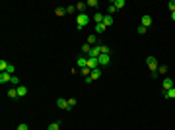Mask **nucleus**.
I'll return each mask as SVG.
<instances>
[{
  "instance_id": "nucleus-23",
  "label": "nucleus",
  "mask_w": 175,
  "mask_h": 130,
  "mask_svg": "<svg viewBox=\"0 0 175 130\" xmlns=\"http://www.w3.org/2000/svg\"><path fill=\"white\" fill-rule=\"evenodd\" d=\"M95 41H97V37H95V35H89V37H88V45L95 47Z\"/></svg>"
},
{
  "instance_id": "nucleus-17",
  "label": "nucleus",
  "mask_w": 175,
  "mask_h": 130,
  "mask_svg": "<svg viewBox=\"0 0 175 130\" xmlns=\"http://www.w3.org/2000/svg\"><path fill=\"white\" fill-rule=\"evenodd\" d=\"M103 18H105V14H99V12H97V14L93 16V22H95V23H103Z\"/></svg>"
},
{
  "instance_id": "nucleus-29",
  "label": "nucleus",
  "mask_w": 175,
  "mask_h": 130,
  "mask_svg": "<svg viewBox=\"0 0 175 130\" xmlns=\"http://www.w3.org/2000/svg\"><path fill=\"white\" fill-rule=\"evenodd\" d=\"M10 84H16V86H22V84H20V78L18 76H12V82Z\"/></svg>"
},
{
  "instance_id": "nucleus-5",
  "label": "nucleus",
  "mask_w": 175,
  "mask_h": 130,
  "mask_svg": "<svg viewBox=\"0 0 175 130\" xmlns=\"http://www.w3.org/2000/svg\"><path fill=\"white\" fill-rule=\"evenodd\" d=\"M97 60H99V66H107L111 62V56H109V54H99Z\"/></svg>"
},
{
  "instance_id": "nucleus-16",
  "label": "nucleus",
  "mask_w": 175,
  "mask_h": 130,
  "mask_svg": "<svg viewBox=\"0 0 175 130\" xmlns=\"http://www.w3.org/2000/svg\"><path fill=\"white\" fill-rule=\"evenodd\" d=\"M164 97H167V99H175V87H171L169 91H164Z\"/></svg>"
},
{
  "instance_id": "nucleus-10",
  "label": "nucleus",
  "mask_w": 175,
  "mask_h": 130,
  "mask_svg": "<svg viewBox=\"0 0 175 130\" xmlns=\"http://www.w3.org/2000/svg\"><path fill=\"white\" fill-rule=\"evenodd\" d=\"M142 25L144 27H150V25H152V16H148V14L142 16Z\"/></svg>"
},
{
  "instance_id": "nucleus-32",
  "label": "nucleus",
  "mask_w": 175,
  "mask_h": 130,
  "mask_svg": "<svg viewBox=\"0 0 175 130\" xmlns=\"http://www.w3.org/2000/svg\"><path fill=\"white\" fill-rule=\"evenodd\" d=\"M115 12H117V8H115V6H113V4H111L109 8H107V14H109V16H111V14H115Z\"/></svg>"
},
{
  "instance_id": "nucleus-1",
  "label": "nucleus",
  "mask_w": 175,
  "mask_h": 130,
  "mask_svg": "<svg viewBox=\"0 0 175 130\" xmlns=\"http://www.w3.org/2000/svg\"><path fill=\"white\" fill-rule=\"evenodd\" d=\"M88 23H89V16H88V14H80V16L76 18V27H78V29L86 27Z\"/></svg>"
},
{
  "instance_id": "nucleus-18",
  "label": "nucleus",
  "mask_w": 175,
  "mask_h": 130,
  "mask_svg": "<svg viewBox=\"0 0 175 130\" xmlns=\"http://www.w3.org/2000/svg\"><path fill=\"white\" fill-rule=\"evenodd\" d=\"M117 10H121V8H125V0H115V2H111Z\"/></svg>"
},
{
  "instance_id": "nucleus-26",
  "label": "nucleus",
  "mask_w": 175,
  "mask_h": 130,
  "mask_svg": "<svg viewBox=\"0 0 175 130\" xmlns=\"http://www.w3.org/2000/svg\"><path fill=\"white\" fill-rule=\"evenodd\" d=\"M88 4V8H97L99 4H97V0H89V2H86Z\"/></svg>"
},
{
  "instance_id": "nucleus-24",
  "label": "nucleus",
  "mask_w": 175,
  "mask_h": 130,
  "mask_svg": "<svg viewBox=\"0 0 175 130\" xmlns=\"http://www.w3.org/2000/svg\"><path fill=\"white\" fill-rule=\"evenodd\" d=\"M55 14H56V16H64V14H66V8H62V6H58V8L55 10Z\"/></svg>"
},
{
  "instance_id": "nucleus-7",
  "label": "nucleus",
  "mask_w": 175,
  "mask_h": 130,
  "mask_svg": "<svg viewBox=\"0 0 175 130\" xmlns=\"http://www.w3.org/2000/svg\"><path fill=\"white\" fill-rule=\"evenodd\" d=\"M8 82H12V74H8V72H0V84H8Z\"/></svg>"
},
{
  "instance_id": "nucleus-6",
  "label": "nucleus",
  "mask_w": 175,
  "mask_h": 130,
  "mask_svg": "<svg viewBox=\"0 0 175 130\" xmlns=\"http://www.w3.org/2000/svg\"><path fill=\"white\" fill-rule=\"evenodd\" d=\"M56 107H58V109H66V111H68V99L58 97V99H56Z\"/></svg>"
},
{
  "instance_id": "nucleus-31",
  "label": "nucleus",
  "mask_w": 175,
  "mask_h": 130,
  "mask_svg": "<svg viewBox=\"0 0 175 130\" xmlns=\"http://www.w3.org/2000/svg\"><path fill=\"white\" fill-rule=\"evenodd\" d=\"M76 107V99H68V109Z\"/></svg>"
},
{
  "instance_id": "nucleus-22",
  "label": "nucleus",
  "mask_w": 175,
  "mask_h": 130,
  "mask_svg": "<svg viewBox=\"0 0 175 130\" xmlns=\"http://www.w3.org/2000/svg\"><path fill=\"white\" fill-rule=\"evenodd\" d=\"M82 53H86V56H88V54H89V53H91V45H82Z\"/></svg>"
},
{
  "instance_id": "nucleus-20",
  "label": "nucleus",
  "mask_w": 175,
  "mask_h": 130,
  "mask_svg": "<svg viewBox=\"0 0 175 130\" xmlns=\"http://www.w3.org/2000/svg\"><path fill=\"white\" fill-rule=\"evenodd\" d=\"M8 97L10 99H18V89H16V87H12L10 91H8Z\"/></svg>"
},
{
  "instance_id": "nucleus-35",
  "label": "nucleus",
  "mask_w": 175,
  "mask_h": 130,
  "mask_svg": "<svg viewBox=\"0 0 175 130\" xmlns=\"http://www.w3.org/2000/svg\"><path fill=\"white\" fill-rule=\"evenodd\" d=\"M18 130H29V126H27V124H25V122H22V124H20V126H18Z\"/></svg>"
},
{
  "instance_id": "nucleus-14",
  "label": "nucleus",
  "mask_w": 175,
  "mask_h": 130,
  "mask_svg": "<svg viewBox=\"0 0 175 130\" xmlns=\"http://www.w3.org/2000/svg\"><path fill=\"white\" fill-rule=\"evenodd\" d=\"M86 8H88L86 2H78V4H76V10L80 12V14H86Z\"/></svg>"
},
{
  "instance_id": "nucleus-21",
  "label": "nucleus",
  "mask_w": 175,
  "mask_h": 130,
  "mask_svg": "<svg viewBox=\"0 0 175 130\" xmlns=\"http://www.w3.org/2000/svg\"><path fill=\"white\" fill-rule=\"evenodd\" d=\"M105 29H107V27H105L103 23H95V33H103Z\"/></svg>"
},
{
  "instance_id": "nucleus-30",
  "label": "nucleus",
  "mask_w": 175,
  "mask_h": 130,
  "mask_svg": "<svg viewBox=\"0 0 175 130\" xmlns=\"http://www.w3.org/2000/svg\"><path fill=\"white\" fill-rule=\"evenodd\" d=\"M72 12H76V4L74 6H66V14H72Z\"/></svg>"
},
{
  "instance_id": "nucleus-34",
  "label": "nucleus",
  "mask_w": 175,
  "mask_h": 130,
  "mask_svg": "<svg viewBox=\"0 0 175 130\" xmlns=\"http://www.w3.org/2000/svg\"><path fill=\"white\" fill-rule=\"evenodd\" d=\"M146 31H148V27H144V25H140V27H138V33H140V35H144Z\"/></svg>"
},
{
  "instance_id": "nucleus-11",
  "label": "nucleus",
  "mask_w": 175,
  "mask_h": 130,
  "mask_svg": "<svg viewBox=\"0 0 175 130\" xmlns=\"http://www.w3.org/2000/svg\"><path fill=\"white\" fill-rule=\"evenodd\" d=\"M16 89H18V97H25L27 95V87L25 86H18Z\"/></svg>"
},
{
  "instance_id": "nucleus-3",
  "label": "nucleus",
  "mask_w": 175,
  "mask_h": 130,
  "mask_svg": "<svg viewBox=\"0 0 175 130\" xmlns=\"http://www.w3.org/2000/svg\"><path fill=\"white\" fill-rule=\"evenodd\" d=\"M99 54H101V45H95L91 47V53L88 54V58H99Z\"/></svg>"
},
{
  "instance_id": "nucleus-9",
  "label": "nucleus",
  "mask_w": 175,
  "mask_h": 130,
  "mask_svg": "<svg viewBox=\"0 0 175 130\" xmlns=\"http://www.w3.org/2000/svg\"><path fill=\"white\" fill-rule=\"evenodd\" d=\"M76 64L80 66V68H88V56H80L76 60Z\"/></svg>"
},
{
  "instance_id": "nucleus-8",
  "label": "nucleus",
  "mask_w": 175,
  "mask_h": 130,
  "mask_svg": "<svg viewBox=\"0 0 175 130\" xmlns=\"http://www.w3.org/2000/svg\"><path fill=\"white\" fill-rule=\"evenodd\" d=\"M97 66H99L97 58H88V68H89V70H95Z\"/></svg>"
},
{
  "instance_id": "nucleus-27",
  "label": "nucleus",
  "mask_w": 175,
  "mask_h": 130,
  "mask_svg": "<svg viewBox=\"0 0 175 130\" xmlns=\"http://www.w3.org/2000/svg\"><path fill=\"white\" fill-rule=\"evenodd\" d=\"M158 70H160V74H167V66H165V64L158 66Z\"/></svg>"
},
{
  "instance_id": "nucleus-25",
  "label": "nucleus",
  "mask_w": 175,
  "mask_h": 130,
  "mask_svg": "<svg viewBox=\"0 0 175 130\" xmlns=\"http://www.w3.org/2000/svg\"><path fill=\"white\" fill-rule=\"evenodd\" d=\"M167 8H169V12L173 14L175 12V0H169V2H167Z\"/></svg>"
},
{
  "instance_id": "nucleus-28",
  "label": "nucleus",
  "mask_w": 175,
  "mask_h": 130,
  "mask_svg": "<svg viewBox=\"0 0 175 130\" xmlns=\"http://www.w3.org/2000/svg\"><path fill=\"white\" fill-rule=\"evenodd\" d=\"M101 54H109V47L107 45H101Z\"/></svg>"
},
{
  "instance_id": "nucleus-13",
  "label": "nucleus",
  "mask_w": 175,
  "mask_h": 130,
  "mask_svg": "<svg viewBox=\"0 0 175 130\" xmlns=\"http://www.w3.org/2000/svg\"><path fill=\"white\" fill-rule=\"evenodd\" d=\"M89 78H91V82H93V80H99V78H101V70H99V68H95V70H91V74H89Z\"/></svg>"
},
{
  "instance_id": "nucleus-4",
  "label": "nucleus",
  "mask_w": 175,
  "mask_h": 130,
  "mask_svg": "<svg viewBox=\"0 0 175 130\" xmlns=\"http://www.w3.org/2000/svg\"><path fill=\"white\" fill-rule=\"evenodd\" d=\"M162 87H164V91H169L171 87H175V84H173V80L171 78H165L164 82H162Z\"/></svg>"
},
{
  "instance_id": "nucleus-12",
  "label": "nucleus",
  "mask_w": 175,
  "mask_h": 130,
  "mask_svg": "<svg viewBox=\"0 0 175 130\" xmlns=\"http://www.w3.org/2000/svg\"><path fill=\"white\" fill-rule=\"evenodd\" d=\"M103 25H105V27H111V25H113V16L105 14V18H103Z\"/></svg>"
},
{
  "instance_id": "nucleus-15",
  "label": "nucleus",
  "mask_w": 175,
  "mask_h": 130,
  "mask_svg": "<svg viewBox=\"0 0 175 130\" xmlns=\"http://www.w3.org/2000/svg\"><path fill=\"white\" fill-rule=\"evenodd\" d=\"M47 130H60V120H56V122H51V124L47 126Z\"/></svg>"
},
{
  "instance_id": "nucleus-19",
  "label": "nucleus",
  "mask_w": 175,
  "mask_h": 130,
  "mask_svg": "<svg viewBox=\"0 0 175 130\" xmlns=\"http://www.w3.org/2000/svg\"><path fill=\"white\" fill-rule=\"evenodd\" d=\"M8 66H10V62H6V60L2 58V60H0V72H6V70H8Z\"/></svg>"
},
{
  "instance_id": "nucleus-36",
  "label": "nucleus",
  "mask_w": 175,
  "mask_h": 130,
  "mask_svg": "<svg viewBox=\"0 0 175 130\" xmlns=\"http://www.w3.org/2000/svg\"><path fill=\"white\" fill-rule=\"evenodd\" d=\"M171 20H173V22H175V12H173V14H171Z\"/></svg>"
},
{
  "instance_id": "nucleus-2",
  "label": "nucleus",
  "mask_w": 175,
  "mask_h": 130,
  "mask_svg": "<svg viewBox=\"0 0 175 130\" xmlns=\"http://www.w3.org/2000/svg\"><path fill=\"white\" fill-rule=\"evenodd\" d=\"M146 64H148V68H150L152 72H158V58H156V56H148V58H146Z\"/></svg>"
},
{
  "instance_id": "nucleus-33",
  "label": "nucleus",
  "mask_w": 175,
  "mask_h": 130,
  "mask_svg": "<svg viewBox=\"0 0 175 130\" xmlns=\"http://www.w3.org/2000/svg\"><path fill=\"white\" fill-rule=\"evenodd\" d=\"M14 70H16V66H14V64H10V66H8V70H6V72H8V74H12V76H14Z\"/></svg>"
}]
</instances>
